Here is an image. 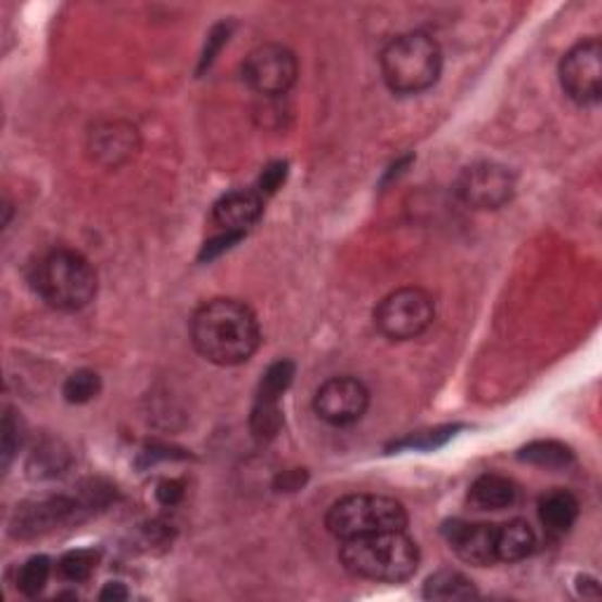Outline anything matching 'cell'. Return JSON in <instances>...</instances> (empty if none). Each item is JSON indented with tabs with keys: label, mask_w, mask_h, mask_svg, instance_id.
I'll use <instances>...</instances> for the list:
<instances>
[{
	"label": "cell",
	"mask_w": 602,
	"mask_h": 602,
	"mask_svg": "<svg viewBox=\"0 0 602 602\" xmlns=\"http://www.w3.org/2000/svg\"><path fill=\"white\" fill-rule=\"evenodd\" d=\"M191 341L205 361L234 367L248 363L260 349V321L248 304L238 299H212L191 318Z\"/></svg>",
	"instance_id": "6da1fadb"
},
{
	"label": "cell",
	"mask_w": 602,
	"mask_h": 602,
	"mask_svg": "<svg viewBox=\"0 0 602 602\" xmlns=\"http://www.w3.org/2000/svg\"><path fill=\"white\" fill-rule=\"evenodd\" d=\"M417 541L405 529L347 539L341 547V563L353 577L379 584H403L419 567Z\"/></svg>",
	"instance_id": "7a4b0ae2"
},
{
	"label": "cell",
	"mask_w": 602,
	"mask_h": 602,
	"mask_svg": "<svg viewBox=\"0 0 602 602\" xmlns=\"http://www.w3.org/2000/svg\"><path fill=\"white\" fill-rule=\"evenodd\" d=\"M442 71V50L422 32L393 38L381 52V76L396 95H419L434 88Z\"/></svg>",
	"instance_id": "3957f363"
},
{
	"label": "cell",
	"mask_w": 602,
	"mask_h": 602,
	"mask_svg": "<svg viewBox=\"0 0 602 602\" xmlns=\"http://www.w3.org/2000/svg\"><path fill=\"white\" fill-rule=\"evenodd\" d=\"M34 288L52 309L78 311L97 294V274L80 252L52 250L34 266Z\"/></svg>",
	"instance_id": "277c9868"
},
{
	"label": "cell",
	"mask_w": 602,
	"mask_h": 602,
	"mask_svg": "<svg viewBox=\"0 0 602 602\" xmlns=\"http://www.w3.org/2000/svg\"><path fill=\"white\" fill-rule=\"evenodd\" d=\"M329 535L347 541L365 535L389 532L407 527V511L393 497L349 494L329 506L325 515Z\"/></svg>",
	"instance_id": "5b68a950"
},
{
	"label": "cell",
	"mask_w": 602,
	"mask_h": 602,
	"mask_svg": "<svg viewBox=\"0 0 602 602\" xmlns=\"http://www.w3.org/2000/svg\"><path fill=\"white\" fill-rule=\"evenodd\" d=\"M436 318V301L422 288H400L384 297L375 311V325L391 341H410L424 335Z\"/></svg>",
	"instance_id": "8992f818"
},
{
	"label": "cell",
	"mask_w": 602,
	"mask_h": 602,
	"mask_svg": "<svg viewBox=\"0 0 602 602\" xmlns=\"http://www.w3.org/2000/svg\"><path fill=\"white\" fill-rule=\"evenodd\" d=\"M561 85L579 106H593L602 95V46L598 38L577 42L561 62Z\"/></svg>",
	"instance_id": "52a82bcc"
},
{
	"label": "cell",
	"mask_w": 602,
	"mask_h": 602,
	"mask_svg": "<svg viewBox=\"0 0 602 602\" xmlns=\"http://www.w3.org/2000/svg\"><path fill=\"white\" fill-rule=\"evenodd\" d=\"M297 76L299 64L294 52L276 42L254 48L242 64V78L254 92L264 97L285 95L297 83Z\"/></svg>",
	"instance_id": "ba28073f"
},
{
	"label": "cell",
	"mask_w": 602,
	"mask_h": 602,
	"mask_svg": "<svg viewBox=\"0 0 602 602\" xmlns=\"http://www.w3.org/2000/svg\"><path fill=\"white\" fill-rule=\"evenodd\" d=\"M515 191L513 172L499 163H473L456 179V196L473 210H499Z\"/></svg>",
	"instance_id": "9c48e42d"
},
{
	"label": "cell",
	"mask_w": 602,
	"mask_h": 602,
	"mask_svg": "<svg viewBox=\"0 0 602 602\" xmlns=\"http://www.w3.org/2000/svg\"><path fill=\"white\" fill-rule=\"evenodd\" d=\"M369 405V393L363 381L353 377L327 379L313 398V410L333 426H349L363 419Z\"/></svg>",
	"instance_id": "30bf717a"
},
{
	"label": "cell",
	"mask_w": 602,
	"mask_h": 602,
	"mask_svg": "<svg viewBox=\"0 0 602 602\" xmlns=\"http://www.w3.org/2000/svg\"><path fill=\"white\" fill-rule=\"evenodd\" d=\"M442 535H446L450 549L462 557L464 563L478 565V567L497 563V549H494L497 525L452 521L442 527Z\"/></svg>",
	"instance_id": "8fae6325"
},
{
	"label": "cell",
	"mask_w": 602,
	"mask_h": 602,
	"mask_svg": "<svg viewBox=\"0 0 602 602\" xmlns=\"http://www.w3.org/2000/svg\"><path fill=\"white\" fill-rule=\"evenodd\" d=\"M262 212H264V200L260 191L238 189L217 200V205L212 210V217L226 234L242 238L256 222H260Z\"/></svg>",
	"instance_id": "7c38bea8"
},
{
	"label": "cell",
	"mask_w": 602,
	"mask_h": 602,
	"mask_svg": "<svg viewBox=\"0 0 602 602\" xmlns=\"http://www.w3.org/2000/svg\"><path fill=\"white\" fill-rule=\"evenodd\" d=\"M139 149V137L133 125L111 121L104 125H97L90 133V151L95 161L104 165H121L130 161L135 151Z\"/></svg>",
	"instance_id": "4fadbf2b"
},
{
	"label": "cell",
	"mask_w": 602,
	"mask_h": 602,
	"mask_svg": "<svg viewBox=\"0 0 602 602\" xmlns=\"http://www.w3.org/2000/svg\"><path fill=\"white\" fill-rule=\"evenodd\" d=\"M76 504L64 497L46 499V501H34V504H26L14 515L12 532L17 537H36L54 529L57 525L66 523L71 515H74Z\"/></svg>",
	"instance_id": "5bb4252c"
},
{
	"label": "cell",
	"mask_w": 602,
	"mask_h": 602,
	"mask_svg": "<svg viewBox=\"0 0 602 602\" xmlns=\"http://www.w3.org/2000/svg\"><path fill=\"white\" fill-rule=\"evenodd\" d=\"M579 518V501L567 490H553L539 499V521L549 535L569 532Z\"/></svg>",
	"instance_id": "9a60e30c"
},
{
	"label": "cell",
	"mask_w": 602,
	"mask_h": 602,
	"mask_svg": "<svg viewBox=\"0 0 602 602\" xmlns=\"http://www.w3.org/2000/svg\"><path fill=\"white\" fill-rule=\"evenodd\" d=\"M497 563H521L529 557L537 549V537L525 521H511L504 525H497L494 537Z\"/></svg>",
	"instance_id": "2e32d148"
},
{
	"label": "cell",
	"mask_w": 602,
	"mask_h": 602,
	"mask_svg": "<svg viewBox=\"0 0 602 602\" xmlns=\"http://www.w3.org/2000/svg\"><path fill=\"white\" fill-rule=\"evenodd\" d=\"M515 497H518V490H515L513 480L497 476V473H485V476L473 482L468 490L471 504L482 511L509 509L515 504Z\"/></svg>",
	"instance_id": "e0dca14e"
},
{
	"label": "cell",
	"mask_w": 602,
	"mask_h": 602,
	"mask_svg": "<svg viewBox=\"0 0 602 602\" xmlns=\"http://www.w3.org/2000/svg\"><path fill=\"white\" fill-rule=\"evenodd\" d=\"M424 598L426 600H471L478 598L476 586L462 572L456 569H438L424 584Z\"/></svg>",
	"instance_id": "ac0fdd59"
},
{
	"label": "cell",
	"mask_w": 602,
	"mask_h": 602,
	"mask_svg": "<svg viewBox=\"0 0 602 602\" xmlns=\"http://www.w3.org/2000/svg\"><path fill=\"white\" fill-rule=\"evenodd\" d=\"M521 459L532 466H541V468H565L572 462H575V454L563 442L555 440H539L532 442V446H527L521 452Z\"/></svg>",
	"instance_id": "d6986e66"
},
{
	"label": "cell",
	"mask_w": 602,
	"mask_h": 602,
	"mask_svg": "<svg viewBox=\"0 0 602 602\" xmlns=\"http://www.w3.org/2000/svg\"><path fill=\"white\" fill-rule=\"evenodd\" d=\"M71 464L68 452L60 446V442L48 440L32 454V462H28V471H32L34 478H54L66 471Z\"/></svg>",
	"instance_id": "ffe728a7"
},
{
	"label": "cell",
	"mask_w": 602,
	"mask_h": 602,
	"mask_svg": "<svg viewBox=\"0 0 602 602\" xmlns=\"http://www.w3.org/2000/svg\"><path fill=\"white\" fill-rule=\"evenodd\" d=\"M97 565H99V553L95 549H78V551H68L60 557L57 572H60L62 579L80 584L92 577Z\"/></svg>",
	"instance_id": "44dd1931"
},
{
	"label": "cell",
	"mask_w": 602,
	"mask_h": 602,
	"mask_svg": "<svg viewBox=\"0 0 602 602\" xmlns=\"http://www.w3.org/2000/svg\"><path fill=\"white\" fill-rule=\"evenodd\" d=\"M50 575H52V561L48 555L28 557L17 575V589L28 598H36L48 586Z\"/></svg>",
	"instance_id": "7402d4cb"
},
{
	"label": "cell",
	"mask_w": 602,
	"mask_h": 602,
	"mask_svg": "<svg viewBox=\"0 0 602 602\" xmlns=\"http://www.w3.org/2000/svg\"><path fill=\"white\" fill-rule=\"evenodd\" d=\"M102 391V379L92 369H78L64 381V398L74 405H85Z\"/></svg>",
	"instance_id": "603a6c76"
},
{
	"label": "cell",
	"mask_w": 602,
	"mask_h": 602,
	"mask_svg": "<svg viewBox=\"0 0 602 602\" xmlns=\"http://www.w3.org/2000/svg\"><path fill=\"white\" fill-rule=\"evenodd\" d=\"M292 379H294V365L290 361H278L266 369V375L260 384V391H256V396L280 400L285 396V391L290 389Z\"/></svg>",
	"instance_id": "cb8c5ba5"
},
{
	"label": "cell",
	"mask_w": 602,
	"mask_h": 602,
	"mask_svg": "<svg viewBox=\"0 0 602 602\" xmlns=\"http://www.w3.org/2000/svg\"><path fill=\"white\" fill-rule=\"evenodd\" d=\"M456 428L454 426H446V428H436V431H426V434H417L412 438L400 440L396 448H410V450H436L440 446H446V442L454 436Z\"/></svg>",
	"instance_id": "d4e9b609"
},
{
	"label": "cell",
	"mask_w": 602,
	"mask_h": 602,
	"mask_svg": "<svg viewBox=\"0 0 602 602\" xmlns=\"http://www.w3.org/2000/svg\"><path fill=\"white\" fill-rule=\"evenodd\" d=\"M285 175H288V165L285 163H274L264 170V175L260 179V191L262 193H276L280 189V184L285 181Z\"/></svg>",
	"instance_id": "484cf974"
},
{
	"label": "cell",
	"mask_w": 602,
	"mask_h": 602,
	"mask_svg": "<svg viewBox=\"0 0 602 602\" xmlns=\"http://www.w3.org/2000/svg\"><path fill=\"white\" fill-rule=\"evenodd\" d=\"M3 454H5V466L10 464V459L14 454V450H17L20 440H17V434H20V422H14L12 412L5 414V424H3Z\"/></svg>",
	"instance_id": "4316f807"
},
{
	"label": "cell",
	"mask_w": 602,
	"mask_h": 602,
	"mask_svg": "<svg viewBox=\"0 0 602 602\" xmlns=\"http://www.w3.org/2000/svg\"><path fill=\"white\" fill-rule=\"evenodd\" d=\"M155 497L163 506H175V504H179L181 497H184V487L177 480H163L161 485H158Z\"/></svg>",
	"instance_id": "83f0119b"
},
{
	"label": "cell",
	"mask_w": 602,
	"mask_h": 602,
	"mask_svg": "<svg viewBox=\"0 0 602 602\" xmlns=\"http://www.w3.org/2000/svg\"><path fill=\"white\" fill-rule=\"evenodd\" d=\"M99 598H102V600H125L127 591L123 589V584H109L106 589L99 593Z\"/></svg>",
	"instance_id": "f1b7e54d"
}]
</instances>
